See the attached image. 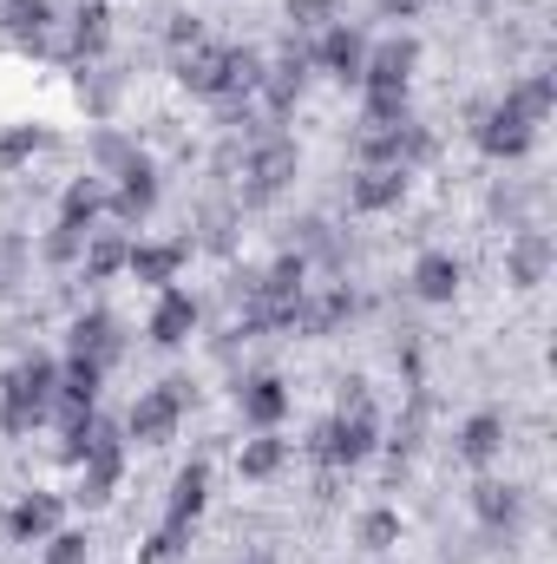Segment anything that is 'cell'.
<instances>
[{
    "label": "cell",
    "mask_w": 557,
    "mask_h": 564,
    "mask_svg": "<svg viewBox=\"0 0 557 564\" xmlns=\"http://www.w3.org/2000/svg\"><path fill=\"white\" fill-rule=\"evenodd\" d=\"M177 79L197 93V99H250L256 86H263V53L256 46H190V53H177Z\"/></svg>",
    "instance_id": "6da1fadb"
},
{
    "label": "cell",
    "mask_w": 557,
    "mask_h": 564,
    "mask_svg": "<svg viewBox=\"0 0 557 564\" xmlns=\"http://www.w3.org/2000/svg\"><path fill=\"white\" fill-rule=\"evenodd\" d=\"M53 394H59V368L46 355H26L7 381H0V426L7 433H33V426L53 414Z\"/></svg>",
    "instance_id": "7a4b0ae2"
},
{
    "label": "cell",
    "mask_w": 557,
    "mask_h": 564,
    "mask_svg": "<svg viewBox=\"0 0 557 564\" xmlns=\"http://www.w3.org/2000/svg\"><path fill=\"white\" fill-rule=\"evenodd\" d=\"M184 408H190V381H157L151 394L132 401V414H125V433L139 440V446H164L177 421H184Z\"/></svg>",
    "instance_id": "3957f363"
},
{
    "label": "cell",
    "mask_w": 557,
    "mask_h": 564,
    "mask_svg": "<svg viewBox=\"0 0 557 564\" xmlns=\"http://www.w3.org/2000/svg\"><path fill=\"white\" fill-rule=\"evenodd\" d=\"M308 453H315L321 466H361V459L374 453V408H361V414H335V421L308 440Z\"/></svg>",
    "instance_id": "277c9868"
},
{
    "label": "cell",
    "mask_w": 557,
    "mask_h": 564,
    "mask_svg": "<svg viewBox=\"0 0 557 564\" xmlns=\"http://www.w3.org/2000/svg\"><path fill=\"white\" fill-rule=\"evenodd\" d=\"M419 66V40L414 33H394L381 46H368V66H361V93H407Z\"/></svg>",
    "instance_id": "5b68a950"
},
{
    "label": "cell",
    "mask_w": 557,
    "mask_h": 564,
    "mask_svg": "<svg viewBox=\"0 0 557 564\" xmlns=\"http://www.w3.org/2000/svg\"><path fill=\"white\" fill-rule=\"evenodd\" d=\"M321 73H335L341 86H361V66H368V33L361 26H348V20H335L328 33H315V53H308Z\"/></svg>",
    "instance_id": "8992f818"
},
{
    "label": "cell",
    "mask_w": 557,
    "mask_h": 564,
    "mask_svg": "<svg viewBox=\"0 0 557 564\" xmlns=\"http://www.w3.org/2000/svg\"><path fill=\"white\" fill-rule=\"evenodd\" d=\"M125 426H112L86 459H79V506H106L112 492H119V473H125V440H119Z\"/></svg>",
    "instance_id": "52a82bcc"
},
{
    "label": "cell",
    "mask_w": 557,
    "mask_h": 564,
    "mask_svg": "<svg viewBox=\"0 0 557 564\" xmlns=\"http://www.w3.org/2000/svg\"><path fill=\"white\" fill-rule=\"evenodd\" d=\"M295 164H302V158H295L288 139H263L256 151H250V171H243V177H250V184H243V204H270V197H282V184L295 177Z\"/></svg>",
    "instance_id": "ba28073f"
},
{
    "label": "cell",
    "mask_w": 557,
    "mask_h": 564,
    "mask_svg": "<svg viewBox=\"0 0 557 564\" xmlns=\"http://www.w3.org/2000/svg\"><path fill=\"white\" fill-rule=\"evenodd\" d=\"M472 139H479V151H485V158H525V151H532V139H538V126H532V119H518V112L499 99L492 112H479V132H472Z\"/></svg>",
    "instance_id": "9c48e42d"
},
{
    "label": "cell",
    "mask_w": 557,
    "mask_h": 564,
    "mask_svg": "<svg viewBox=\"0 0 557 564\" xmlns=\"http://www.w3.org/2000/svg\"><path fill=\"white\" fill-rule=\"evenodd\" d=\"M401 197H407V171H394V164H361L348 177V210H361V217L394 210Z\"/></svg>",
    "instance_id": "30bf717a"
},
{
    "label": "cell",
    "mask_w": 557,
    "mask_h": 564,
    "mask_svg": "<svg viewBox=\"0 0 557 564\" xmlns=\"http://www.w3.org/2000/svg\"><path fill=\"white\" fill-rule=\"evenodd\" d=\"M302 86H308V46H288L276 66H263V106H270V119H288L295 112V99H302Z\"/></svg>",
    "instance_id": "8fae6325"
},
{
    "label": "cell",
    "mask_w": 557,
    "mask_h": 564,
    "mask_svg": "<svg viewBox=\"0 0 557 564\" xmlns=\"http://www.w3.org/2000/svg\"><path fill=\"white\" fill-rule=\"evenodd\" d=\"M112 177H119V191H112L106 204H112L125 224H139V217H151V210H157V171H151V158H144V151H139V158H125Z\"/></svg>",
    "instance_id": "7c38bea8"
},
{
    "label": "cell",
    "mask_w": 557,
    "mask_h": 564,
    "mask_svg": "<svg viewBox=\"0 0 557 564\" xmlns=\"http://www.w3.org/2000/svg\"><path fill=\"white\" fill-rule=\"evenodd\" d=\"M73 355H86V361H99V368H112V361L125 355V335H119V315H112V308H86V315H73Z\"/></svg>",
    "instance_id": "4fadbf2b"
},
{
    "label": "cell",
    "mask_w": 557,
    "mask_h": 564,
    "mask_svg": "<svg viewBox=\"0 0 557 564\" xmlns=\"http://www.w3.org/2000/svg\"><path fill=\"white\" fill-rule=\"evenodd\" d=\"M106 40H112V7H106V0H79V7H73V26H66V46H59V53L86 66V59H99V53H106Z\"/></svg>",
    "instance_id": "5bb4252c"
},
{
    "label": "cell",
    "mask_w": 557,
    "mask_h": 564,
    "mask_svg": "<svg viewBox=\"0 0 557 564\" xmlns=\"http://www.w3.org/2000/svg\"><path fill=\"white\" fill-rule=\"evenodd\" d=\"M190 328H197V295H184V289H157V308H151L144 335H151L157 348H184Z\"/></svg>",
    "instance_id": "9a60e30c"
},
{
    "label": "cell",
    "mask_w": 557,
    "mask_h": 564,
    "mask_svg": "<svg viewBox=\"0 0 557 564\" xmlns=\"http://www.w3.org/2000/svg\"><path fill=\"white\" fill-rule=\"evenodd\" d=\"M99 388H106V368H99V361H86V355H73V361L59 368V394H53L59 421L92 414V408H99Z\"/></svg>",
    "instance_id": "2e32d148"
},
{
    "label": "cell",
    "mask_w": 557,
    "mask_h": 564,
    "mask_svg": "<svg viewBox=\"0 0 557 564\" xmlns=\"http://www.w3.org/2000/svg\"><path fill=\"white\" fill-rule=\"evenodd\" d=\"M46 26H53V0H0V40L46 53Z\"/></svg>",
    "instance_id": "e0dca14e"
},
{
    "label": "cell",
    "mask_w": 557,
    "mask_h": 564,
    "mask_svg": "<svg viewBox=\"0 0 557 564\" xmlns=\"http://www.w3.org/2000/svg\"><path fill=\"white\" fill-rule=\"evenodd\" d=\"M557 263V243L545 237V230H518V243L505 250V276H512V289H538V282L551 276Z\"/></svg>",
    "instance_id": "ac0fdd59"
},
{
    "label": "cell",
    "mask_w": 557,
    "mask_h": 564,
    "mask_svg": "<svg viewBox=\"0 0 557 564\" xmlns=\"http://www.w3.org/2000/svg\"><path fill=\"white\" fill-rule=\"evenodd\" d=\"M184 263H190V243H132L125 250V270L139 282H151V289H171Z\"/></svg>",
    "instance_id": "d6986e66"
},
{
    "label": "cell",
    "mask_w": 557,
    "mask_h": 564,
    "mask_svg": "<svg viewBox=\"0 0 557 564\" xmlns=\"http://www.w3.org/2000/svg\"><path fill=\"white\" fill-rule=\"evenodd\" d=\"M59 512H66V506H59V492H26V499L7 512V532H13L20 545H40V539H53V532H59Z\"/></svg>",
    "instance_id": "ffe728a7"
},
{
    "label": "cell",
    "mask_w": 557,
    "mask_h": 564,
    "mask_svg": "<svg viewBox=\"0 0 557 564\" xmlns=\"http://www.w3.org/2000/svg\"><path fill=\"white\" fill-rule=\"evenodd\" d=\"M354 308H361V302H354V289H348V282H335V289H321V295H308V302H302V322H295V328H302V335H335L341 322H354Z\"/></svg>",
    "instance_id": "44dd1931"
},
{
    "label": "cell",
    "mask_w": 557,
    "mask_h": 564,
    "mask_svg": "<svg viewBox=\"0 0 557 564\" xmlns=\"http://www.w3.org/2000/svg\"><path fill=\"white\" fill-rule=\"evenodd\" d=\"M204 499H210V466H204V459H190V466L171 479V506H164V525H184V532H190V519L204 512Z\"/></svg>",
    "instance_id": "7402d4cb"
},
{
    "label": "cell",
    "mask_w": 557,
    "mask_h": 564,
    "mask_svg": "<svg viewBox=\"0 0 557 564\" xmlns=\"http://www.w3.org/2000/svg\"><path fill=\"white\" fill-rule=\"evenodd\" d=\"M459 282H466V270H459V257L452 250H426L414 263V295L419 302H452L459 295Z\"/></svg>",
    "instance_id": "603a6c76"
},
{
    "label": "cell",
    "mask_w": 557,
    "mask_h": 564,
    "mask_svg": "<svg viewBox=\"0 0 557 564\" xmlns=\"http://www.w3.org/2000/svg\"><path fill=\"white\" fill-rule=\"evenodd\" d=\"M237 408H243V421H250V426H263V433H270V426L288 414V388H282L276 375H256V381H243V388H237Z\"/></svg>",
    "instance_id": "cb8c5ba5"
},
{
    "label": "cell",
    "mask_w": 557,
    "mask_h": 564,
    "mask_svg": "<svg viewBox=\"0 0 557 564\" xmlns=\"http://www.w3.org/2000/svg\"><path fill=\"white\" fill-rule=\"evenodd\" d=\"M505 453V414H472V421L459 426V459H472V466H485V459H499Z\"/></svg>",
    "instance_id": "d4e9b609"
},
{
    "label": "cell",
    "mask_w": 557,
    "mask_h": 564,
    "mask_svg": "<svg viewBox=\"0 0 557 564\" xmlns=\"http://www.w3.org/2000/svg\"><path fill=\"white\" fill-rule=\"evenodd\" d=\"M472 512H479L485 525H518L525 492H518V486H505V479H479V486H472Z\"/></svg>",
    "instance_id": "484cf974"
},
{
    "label": "cell",
    "mask_w": 557,
    "mask_h": 564,
    "mask_svg": "<svg viewBox=\"0 0 557 564\" xmlns=\"http://www.w3.org/2000/svg\"><path fill=\"white\" fill-rule=\"evenodd\" d=\"M106 197H112V191H106L99 177H73V184H66V197H59V224L92 230V217L106 210Z\"/></svg>",
    "instance_id": "4316f807"
},
{
    "label": "cell",
    "mask_w": 557,
    "mask_h": 564,
    "mask_svg": "<svg viewBox=\"0 0 557 564\" xmlns=\"http://www.w3.org/2000/svg\"><path fill=\"white\" fill-rule=\"evenodd\" d=\"M505 106H512L518 119L545 126V119H551V106H557V79H551V73H532V79H518V86L505 93Z\"/></svg>",
    "instance_id": "83f0119b"
},
{
    "label": "cell",
    "mask_w": 557,
    "mask_h": 564,
    "mask_svg": "<svg viewBox=\"0 0 557 564\" xmlns=\"http://www.w3.org/2000/svg\"><path fill=\"white\" fill-rule=\"evenodd\" d=\"M125 250H132V243L112 237V230H106V237H86V257H79V263H86V282L119 276V270H125Z\"/></svg>",
    "instance_id": "f1b7e54d"
},
{
    "label": "cell",
    "mask_w": 557,
    "mask_h": 564,
    "mask_svg": "<svg viewBox=\"0 0 557 564\" xmlns=\"http://www.w3.org/2000/svg\"><path fill=\"white\" fill-rule=\"evenodd\" d=\"M282 459H288V446H282L276 433H263V440H250V446L237 453L243 479H270V473H282Z\"/></svg>",
    "instance_id": "f546056e"
},
{
    "label": "cell",
    "mask_w": 557,
    "mask_h": 564,
    "mask_svg": "<svg viewBox=\"0 0 557 564\" xmlns=\"http://www.w3.org/2000/svg\"><path fill=\"white\" fill-rule=\"evenodd\" d=\"M46 144H53L46 126H7V132H0V164H26V158L46 151Z\"/></svg>",
    "instance_id": "4dcf8cb0"
},
{
    "label": "cell",
    "mask_w": 557,
    "mask_h": 564,
    "mask_svg": "<svg viewBox=\"0 0 557 564\" xmlns=\"http://www.w3.org/2000/svg\"><path fill=\"white\" fill-rule=\"evenodd\" d=\"M79 99H86L92 119H112V106H119V73H79Z\"/></svg>",
    "instance_id": "1f68e13d"
},
{
    "label": "cell",
    "mask_w": 557,
    "mask_h": 564,
    "mask_svg": "<svg viewBox=\"0 0 557 564\" xmlns=\"http://www.w3.org/2000/svg\"><path fill=\"white\" fill-rule=\"evenodd\" d=\"M341 13V0H288V26L295 33H328Z\"/></svg>",
    "instance_id": "d6a6232c"
},
{
    "label": "cell",
    "mask_w": 557,
    "mask_h": 564,
    "mask_svg": "<svg viewBox=\"0 0 557 564\" xmlns=\"http://www.w3.org/2000/svg\"><path fill=\"white\" fill-rule=\"evenodd\" d=\"M414 119V93H368V126H401Z\"/></svg>",
    "instance_id": "836d02e7"
},
{
    "label": "cell",
    "mask_w": 557,
    "mask_h": 564,
    "mask_svg": "<svg viewBox=\"0 0 557 564\" xmlns=\"http://www.w3.org/2000/svg\"><path fill=\"white\" fill-rule=\"evenodd\" d=\"M394 539H401V512H387V506H374V512L361 519V545H368V552H387Z\"/></svg>",
    "instance_id": "e575fe53"
},
{
    "label": "cell",
    "mask_w": 557,
    "mask_h": 564,
    "mask_svg": "<svg viewBox=\"0 0 557 564\" xmlns=\"http://www.w3.org/2000/svg\"><path fill=\"white\" fill-rule=\"evenodd\" d=\"M86 237H92V230H73V224H59V230L46 237V263H79V257H86Z\"/></svg>",
    "instance_id": "d590c367"
},
{
    "label": "cell",
    "mask_w": 557,
    "mask_h": 564,
    "mask_svg": "<svg viewBox=\"0 0 557 564\" xmlns=\"http://www.w3.org/2000/svg\"><path fill=\"white\" fill-rule=\"evenodd\" d=\"M125 158H139V144L125 139V132H99V139H92V164H106V171H119Z\"/></svg>",
    "instance_id": "8d00e7d4"
},
{
    "label": "cell",
    "mask_w": 557,
    "mask_h": 564,
    "mask_svg": "<svg viewBox=\"0 0 557 564\" xmlns=\"http://www.w3.org/2000/svg\"><path fill=\"white\" fill-rule=\"evenodd\" d=\"M86 558H92L86 532H53V539H46V564H86Z\"/></svg>",
    "instance_id": "74e56055"
},
{
    "label": "cell",
    "mask_w": 557,
    "mask_h": 564,
    "mask_svg": "<svg viewBox=\"0 0 557 564\" xmlns=\"http://www.w3.org/2000/svg\"><path fill=\"white\" fill-rule=\"evenodd\" d=\"M164 40H171L177 53H190V46H204V20H197V13H171V26H164Z\"/></svg>",
    "instance_id": "f35d334b"
},
{
    "label": "cell",
    "mask_w": 557,
    "mask_h": 564,
    "mask_svg": "<svg viewBox=\"0 0 557 564\" xmlns=\"http://www.w3.org/2000/svg\"><path fill=\"white\" fill-rule=\"evenodd\" d=\"M426 7H433V0H381V20H414Z\"/></svg>",
    "instance_id": "ab89813d"
},
{
    "label": "cell",
    "mask_w": 557,
    "mask_h": 564,
    "mask_svg": "<svg viewBox=\"0 0 557 564\" xmlns=\"http://www.w3.org/2000/svg\"><path fill=\"white\" fill-rule=\"evenodd\" d=\"M250 564H276V558H270V552H256V558H250Z\"/></svg>",
    "instance_id": "60d3db41"
}]
</instances>
